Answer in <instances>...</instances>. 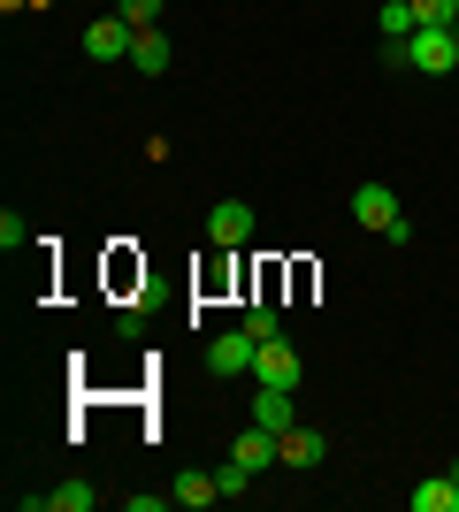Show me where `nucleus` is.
Masks as SVG:
<instances>
[{
    "instance_id": "nucleus-15",
    "label": "nucleus",
    "mask_w": 459,
    "mask_h": 512,
    "mask_svg": "<svg viewBox=\"0 0 459 512\" xmlns=\"http://www.w3.org/2000/svg\"><path fill=\"white\" fill-rule=\"evenodd\" d=\"M253 344H268V337H284V321H276V306H245V321H238Z\"/></svg>"
},
{
    "instance_id": "nucleus-9",
    "label": "nucleus",
    "mask_w": 459,
    "mask_h": 512,
    "mask_svg": "<svg viewBox=\"0 0 459 512\" xmlns=\"http://www.w3.org/2000/svg\"><path fill=\"white\" fill-rule=\"evenodd\" d=\"M276 451H284V467H322V428H299V421H291L284 428V436H276Z\"/></svg>"
},
{
    "instance_id": "nucleus-16",
    "label": "nucleus",
    "mask_w": 459,
    "mask_h": 512,
    "mask_svg": "<svg viewBox=\"0 0 459 512\" xmlns=\"http://www.w3.org/2000/svg\"><path fill=\"white\" fill-rule=\"evenodd\" d=\"M161 8H169V0H123L115 16L131 23V31H153V23H161Z\"/></svg>"
},
{
    "instance_id": "nucleus-7",
    "label": "nucleus",
    "mask_w": 459,
    "mask_h": 512,
    "mask_svg": "<svg viewBox=\"0 0 459 512\" xmlns=\"http://www.w3.org/2000/svg\"><path fill=\"white\" fill-rule=\"evenodd\" d=\"M230 459H238V467H253V474H268L276 459H284V451H276V428H261V421H253V428L238 436V444H230Z\"/></svg>"
},
{
    "instance_id": "nucleus-18",
    "label": "nucleus",
    "mask_w": 459,
    "mask_h": 512,
    "mask_svg": "<svg viewBox=\"0 0 459 512\" xmlns=\"http://www.w3.org/2000/svg\"><path fill=\"white\" fill-rule=\"evenodd\" d=\"M23 245H31V230H23V214L8 207V214H0V253H23Z\"/></svg>"
},
{
    "instance_id": "nucleus-4",
    "label": "nucleus",
    "mask_w": 459,
    "mask_h": 512,
    "mask_svg": "<svg viewBox=\"0 0 459 512\" xmlns=\"http://www.w3.org/2000/svg\"><path fill=\"white\" fill-rule=\"evenodd\" d=\"M253 360H261V344L245 337V329H222V337L207 344V367H215V375H253Z\"/></svg>"
},
{
    "instance_id": "nucleus-22",
    "label": "nucleus",
    "mask_w": 459,
    "mask_h": 512,
    "mask_svg": "<svg viewBox=\"0 0 459 512\" xmlns=\"http://www.w3.org/2000/svg\"><path fill=\"white\" fill-rule=\"evenodd\" d=\"M452 23H459V0H452Z\"/></svg>"
},
{
    "instance_id": "nucleus-11",
    "label": "nucleus",
    "mask_w": 459,
    "mask_h": 512,
    "mask_svg": "<svg viewBox=\"0 0 459 512\" xmlns=\"http://www.w3.org/2000/svg\"><path fill=\"white\" fill-rule=\"evenodd\" d=\"M406 505H414V512H459V482H452V474H429V482H414Z\"/></svg>"
},
{
    "instance_id": "nucleus-13",
    "label": "nucleus",
    "mask_w": 459,
    "mask_h": 512,
    "mask_svg": "<svg viewBox=\"0 0 459 512\" xmlns=\"http://www.w3.org/2000/svg\"><path fill=\"white\" fill-rule=\"evenodd\" d=\"M169 497H176L184 512H207L222 490H215V474H199V467H192V474H176V490H169Z\"/></svg>"
},
{
    "instance_id": "nucleus-12",
    "label": "nucleus",
    "mask_w": 459,
    "mask_h": 512,
    "mask_svg": "<svg viewBox=\"0 0 459 512\" xmlns=\"http://www.w3.org/2000/svg\"><path fill=\"white\" fill-rule=\"evenodd\" d=\"M253 421H261V428H276V436H284V428L299 421V413H291V390L261 383V398H253Z\"/></svg>"
},
{
    "instance_id": "nucleus-2",
    "label": "nucleus",
    "mask_w": 459,
    "mask_h": 512,
    "mask_svg": "<svg viewBox=\"0 0 459 512\" xmlns=\"http://www.w3.org/2000/svg\"><path fill=\"white\" fill-rule=\"evenodd\" d=\"M406 69H421V77H452V69H459V23H421L414 39H406Z\"/></svg>"
},
{
    "instance_id": "nucleus-5",
    "label": "nucleus",
    "mask_w": 459,
    "mask_h": 512,
    "mask_svg": "<svg viewBox=\"0 0 459 512\" xmlns=\"http://www.w3.org/2000/svg\"><path fill=\"white\" fill-rule=\"evenodd\" d=\"M131 39H138V31L123 16H100L85 31V54H92V62H131Z\"/></svg>"
},
{
    "instance_id": "nucleus-21",
    "label": "nucleus",
    "mask_w": 459,
    "mask_h": 512,
    "mask_svg": "<svg viewBox=\"0 0 459 512\" xmlns=\"http://www.w3.org/2000/svg\"><path fill=\"white\" fill-rule=\"evenodd\" d=\"M444 474H452V482H459V459H452V467H444Z\"/></svg>"
},
{
    "instance_id": "nucleus-10",
    "label": "nucleus",
    "mask_w": 459,
    "mask_h": 512,
    "mask_svg": "<svg viewBox=\"0 0 459 512\" xmlns=\"http://www.w3.org/2000/svg\"><path fill=\"white\" fill-rule=\"evenodd\" d=\"M131 62H138V77H169V69H176V46L161 39V31H138V39H131Z\"/></svg>"
},
{
    "instance_id": "nucleus-20",
    "label": "nucleus",
    "mask_w": 459,
    "mask_h": 512,
    "mask_svg": "<svg viewBox=\"0 0 459 512\" xmlns=\"http://www.w3.org/2000/svg\"><path fill=\"white\" fill-rule=\"evenodd\" d=\"M123 505H131V512H161V505H176V497H161V490H131Z\"/></svg>"
},
{
    "instance_id": "nucleus-6",
    "label": "nucleus",
    "mask_w": 459,
    "mask_h": 512,
    "mask_svg": "<svg viewBox=\"0 0 459 512\" xmlns=\"http://www.w3.org/2000/svg\"><path fill=\"white\" fill-rule=\"evenodd\" d=\"M253 375H261V383H276V390H299L306 367H299V352H291L284 337H268V344H261V360H253Z\"/></svg>"
},
{
    "instance_id": "nucleus-19",
    "label": "nucleus",
    "mask_w": 459,
    "mask_h": 512,
    "mask_svg": "<svg viewBox=\"0 0 459 512\" xmlns=\"http://www.w3.org/2000/svg\"><path fill=\"white\" fill-rule=\"evenodd\" d=\"M414 23H452V0H414Z\"/></svg>"
},
{
    "instance_id": "nucleus-1",
    "label": "nucleus",
    "mask_w": 459,
    "mask_h": 512,
    "mask_svg": "<svg viewBox=\"0 0 459 512\" xmlns=\"http://www.w3.org/2000/svg\"><path fill=\"white\" fill-rule=\"evenodd\" d=\"M352 222H360V230H375V237H391V245H414V222L398 214L391 184H360V192H352Z\"/></svg>"
},
{
    "instance_id": "nucleus-14",
    "label": "nucleus",
    "mask_w": 459,
    "mask_h": 512,
    "mask_svg": "<svg viewBox=\"0 0 459 512\" xmlns=\"http://www.w3.org/2000/svg\"><path fill=\"white\" fill-rule=\"evenodd\" d=\"M421 23H414V0H383V46H406Z\"/></svg>"
},
{
    "instance_id": "nucleus-3",
    "label": "nucleus",
    "mask_w": 459,
    "mask_h": 512,
    "mask_svg": "<svg viewBox=\"0 0 459 512\" xmlns=\"http://www.w3.org/2000/svg\"><path fill=\"white\" fill-rule=\"evenodd\" d=\"M207 245H230V253L253 245V207H245V199H222V207L207 214Z\"/></svg>"
},
{
    "instance_id": "nucleus-17",
    "label": "nucleus",
    "mask_w": 459,
    "mask_h": 512,
    "mask_svg": "<svg viewBox=\"0 0 459 512\" xmlns=\"http://www.w3.org/2000/svg\"><path fill=\"white\" fill-rule=\"evenodd\" d=\"M253 482H261V474H253V467H238V459H230V467L215 474V490H222V497H253Z\"/></svg>"
},
{
    "instance_id": "nucleus-8",
    "label": "nucleus",
    "mask_w": 459,
    "mask_h": 512,
    "mask_svg": "<svg viewBox=\"0 0 459 512\" xmlns=\"http://www.w3.org/2000/svg\"><path fill=\"white\" fill-rule=\"evenodd\" d=\"M92 505H100V490H92V482H62V490L23 497V512H92Z\"/></svg>"
}]
</instances>
